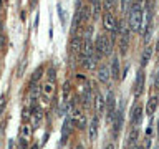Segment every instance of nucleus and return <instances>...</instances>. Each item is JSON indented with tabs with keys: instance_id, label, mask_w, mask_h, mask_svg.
<instances>
[{
	"instance_id": "1",
	"label": "nucleus",
	"mask_w": 159,
	"mask_h": 149,
	"mask_svg": "<svg viewBox=\"0 0 159 149\" xmlns=\"http://www.w3.org/2000/svg\"><path fill=\"white\" fill-rule=\"evenodd\" d=\"M144 25V3L133 2L128 12V28L133 33H141Z\"/></svg>"
},
{
	"instance_id": "2",
	"label": "nucleus",
	"mask_w": 159,
	"mask_h": 149,
	"mask_svg": "<svg viewBox=\"0 0 159 149\" xmlns=\"http://www.w3.org/2000/svg\"><path fill=\"white\" fill-rule=\"evenodd\" d=\"M113 52V38L109 33H98L96 40H94V53L98 58L108 56Z\"/></svg>"
},
{
	"instance_id": "3",
	"label": "nucleus",
	"mask_w": 159,
	"mask_h": 149,
	"mask_svg": "<svg viewBox=\"0 0 159 149\" xmlns=\"http://www.w3.org/2000/svg\"><path fill=\"white\" fill-rule=\"evenodd\" d=\"M143 116H144V108L139 101H136L133 104L131 111H129V123H131V128H138L143 121Z\"/></svg>"
},
{
	"instance_id": "4",
	"label": "nucleus",
	"mask_w": 159,
	"mask_h": 149,
	"mask_svg": "<svg viewBox=\"0 0 159 149\" xmlns=\"http://www.w3.org/2000/svg\"><path fill=\"white\" fill-rule=\"evenodd\" d=\"M144 86H146V74H144V68H139L136 73V78H134L133 83V94L134 98H139L144 91Z\"/></svg>"
},
{
	"instance_id": "5",
	"label": "nucleus",
	"mask_w": 159,
	"mask_h": 149,
	"mask_svg": "<svg viewBox=\"0 0 159 149\" xmlns=\"http://www.w3.org/2000/svg\"><path fill=\"white\" fill-rule=\"evenodd\" d=\"M129 33H131V30L123 25L121 32H119V55L121 56H124L129 50V40H131V35Z\"/></svg>"
},
{
	"instance_id": "6",
	"label": "nucleus",
	"mask_w": 159,
	"mask_h": 149,
	"mask_svg": "<svg viewBox=\"0 0 159 149\" xmlns=\"http://www.w3.org/2000/svg\"><path fill=\"white\" fill-rule=\"evenodd\" d=\"M104 113H106V119L109 123H113L114 116H116V98H114V93L113 91H108V96H106V109H104Z\"/></svg>"
},
{
	"instance_id": "7",
	"label": "nucleus",
	"mask_w": 159,
	"mask_h": 149,
	"mask_svg": "<svg viewBox=\"0 0 159 149\" xmlns=\"http://www.w3.org/2000/svg\"><path fill=\"white\" fill-rule=\"evenodd\" d=\"M93 108H94V113L96 116H101L106 109V98L101 94V91H94V99H93Z\"/></svg>"
},
{
	"instance_id": "8",
	"label": "nucleus",
	"mask_w": 159,
	"mask_h": 149,
	"mask_svg": "<svg viewBox=\"0 0 159 149\" xmlns=\"http://www.w3.org/2000/svg\"><path fill=\"white\" fill-rule=\"evenodd\" d=\"M70 53L73 56H78L80 53H83V35H73L70 40Z\"/></svg>"
},
{
	"instance_id": "9",
	"label": "nucleus",
	"mask_w": 159,
	"mask_h": 149,
	"mask_svg": "<svg viewBox=\"0 0 159 149\" xmlns=\"http://www.w3.org/2000/svg\"><path fill=\"white\" fill-rule=\"evenodd\" d=\"M109 71H111V79L119 81V78H121V63H119L118 56H113L111 65H109Z\"/></svg>"
},
{
	"instance_id": "10",
	"label": "nucleus",
	"mask_w": 159,
	"mask_h": 149,
	"mask_svg": "<svg viewBox=\"0 0 159 149\" xmlns=\"http://www.w3.org/2000/svg\"><path fill=\"white\" fill-rule=\"evenodd\" d=\"M157 108H159V94H152L146 101V114L148 116H152L157 111Z\"/></svg>"
},
{
	"instance_id": "11",
	"label": "nucleus",
	"mask_w": 159,
	"mask_h": 149,
	"mask_svg": "<svg viewBox=\"0 0 159 149\" xmlns=\"http://www.w3.org/2000/svg\"><path fill=\"white\" fill-rule=\"evenodd\" d=\"M96 76H98V81L99 83L106 84V83H109V79H111V71H109V68L106 66V65H99Z\"/></svg>"
},
{
	"instance_id": "12",
	"label": "nucleus",
	"mask_w": 159,
	"mask_h": 149,
	"mask_svg": "<svg viewBox=\"0 0 159 149\" xmlns=\"http://www.w3.org/2000/svg\"><path fill=\"white\" fill-rule=\"evenodd\" d=\"M121 126H123V111L119 109L116 113V116H114V119H113V136L114 138L118 136L119 131H121Z\"/></svg>"
},
{
	"instance_id": "13",
	"label": "nucleus",
	"mask_w": 159,
	"mask_h": 149,
	"mask_svg": "<svg viewBox=\"0 0 159 149\" xmlns=\"http://www.w3.org/2000/svg\"><path fill=\"white\" fill-rule=\"evenodd\" d=\"M42 93H43V98L45 99H50L53 96L55 93V81H50V79H47L45 81V84L42 86Z\"/></svg>"
},
{
	"instance_id": "14",
	"label": "nucleus",
	"mask_w": 159,
	"mask_h": 149,
	"mask_svg": "<svg viewBox=\"0 0 159 149\" xmlns=\"http://www.w3.org/2000/svg\"><path fill=\"white\" fill-rule=\"evenodd\" d=\"M98 123H99V116H94L93 121L89 123V139L94 141L98 136Z\"/></svg>"
},
{
	"instance_id": "15",
	"label": "nucleus",
	"mask_w": 159,
	"mask_h": 149,
	"mask_svg": "<svg viewBox=\"0 0 159 149\" xmlns=\"http://www.w3.org/2000/svg\"><path fill=\"white\" fill-rule=\"evenodd\" d=\"M152 52H154L152 47H146V50H144L143 55H141V68H144L149 63V60H151V56H152Z\"/></svg>"
},
{
	"instance_id": "16",
	"label": "nucleus",
	"mask_w": 159,
	"mask_h": 149,
	"mask_svg": "<svg viewBox=\"0 0 159 149\" xmlns=\"http://www.w3.org/2000/svg\"><path fill=\"white\" fill-rule=\"evenodd\" d=\"M118 8V0H104L103 2V10H106V12H116Z\"/></svg>"
},
{
	"instance_id": "17",
	"label": "nucleus",
	"mask_w": 159,
	"mask_h": 149,
	"mask_svg": "<svg viewBox=\"0 0 159 149\" xmlns=\"http://www.w3.org/2000/svg\"><path fill=\"white\" fill-rule=\"evenodd\" d=\"M93 5H91V10H93V18H98L99 15H101V2H99V0H93L91 2Z\"/></svg>"
},
{
	"instance_id": "18",
	"label": "nucleus",
	"mask_w": 159,
	"mask_h": 149,
	"mask_svg": "<svg viewBox=\"0 0 159 149\" xmlns=\"http://www.w3.org/2000/svg\"><path fill=\"white\" fill-rule=\"evenodd\" d=\"M136 141H138V128H133L128 138V144H136Z\"/></svg>"
},
{
	"instance_id": "19",
	"label": "nucleus",
	"mask_w": 159,
	"mask_h": 149,
	"mask_svg": "<svg viewBox=\"0 0 159 149\" xmlns=\"http://www.w3.org/2000/svg\"><path fill=\"white\" fill-rule=\"evenodd\" d=\"M133 2H134V0H121V10H123L124 13L129 12V8H131Z\"/></svg>"
},
{
	"instance_id": "20",
	"label": "nucleus",
	"mask_w": 159,
	"mask_h": 149,
	"mask_svg": "<svg viewBox=\"0 0 159 149\" xmlns=\"http://www.w3.org/2000/svg\"><path fill=\"white\" fill-rule=\"evenodd\" d=\"M40 121H42V109H35V114H33V126H38Z\"/></svg>"
},
{
	"instance_id": "21",
	"label": "nucleus",
	"mask_w": 159,
	"mask_h": 149,
	"mask_svg": "<svg viewBox=\"0 0 159 149\" xmlns=\"http://www.w3.org/2000/svg\"><path fill=\"white\" fill-rule=\"evenodd\" d=\"M30 134H32V126H22V138H25V139H28L30 138Z\"/></svg>"
},
{
	"instance_id": "22",
	"label": "nucleus",
	"mask_w": 159,
	"mask_h": 149,
	"mask_svg": "<svg viewBox=\"0 0 159 149\" xmlns=\"http://www.w3.org/2000/svg\"><path fill=\"white\" fill-rule=\"evenodd\" d=\"M42 73H43V70H42V68L35 70V73H33V76H32V84H35V83L38 81V78L42 76Z\"/></svg>"
},
{
	"instance_id": "23",
	"label": "nucleus",
	"mask_w": 159,
	"mask_h": 149,
	"mask_svg": "<svg viewBox=\"0 0 159 149\" xmlns=\"http://www.w3.org/2000/svg\"><path fill=\"white\" fill-rule=\"evenodd\" d=\"M5 106H7V101H5V96H2L0 98V114H3Z\"/></svg>"
},
{
	"instance_id": "24",
	"label": "nucleus",
	"mask_w": 159,
	"mask_h": 149,
	"mask_svg": "<svg viewBox=\"0 0 159 149\" xmlns=\"http://www.w3.org/2000/svg\"><path fill=\"white\" fill-rule=\"evenodd\" d=\"M47 78L50 79V81H55V68H50V70H48V74H47Z\"/></svg>"
},
{
	"instance_id": "25",
	"label": "nucleus",
	"mask_w": 159,
	"mask_h": 149,
	"mask_svg": "<svg viewBox=\"0 0 159 149\" xmlns=\"http://www.w3.org/2000/svg\"><path fill=\"white\" fill-rule=\"evenodd\" d=\"M5 45H7V38L3 33H0V48H5Z\"/></svg>"
},
{
	"instance_id": "26",
	"label": "nucleus",
	"mask_w": 159,
	"mask_h": 149,
	"mask_svg": "<svg viewBox=\"0 0 159 149\" xmlns=\"http://www.w3.org/2000/svg\"><path fill=\"white\" fill-rule=\"evenodd\" d=\"M154 88H156V91L159 94V73H157V76H156V81H154Z\"/></svg>"
},
{
	"instance_id": "27",
	"label": "nucleus",
	"mask_w": 159,
	"mask_h": 149,
	"mask_svg": "<svg viewBox=\"0 0 159 149\" xmlns=\"http://www.w3.org/2000/svg\"><path fill=\"white\" fill-rule=\"evenodd\" d=\"M104 149H116V146H114L113 142H108L106 146H104Z\"/></svg>"
},
{
	"instance_id": "28",
	"label": "nucleus",
	"mask_w": 159,
	"mask_h": 149,
	"mask_svg": "<svg viewBox=\"0 0 159 149\" xmlns=\"http://www.w3.org/2000/svg\"><path fill=\"white\" fill-rule=\"evenodd\" d=\"M154 50H156V52L159 53V38H157V42H156V47H154Z\"/></svg>"
},
{
	"instance_id": "29",
	"label": "nucleus",
	"mask_w": 159,
	"mask_h": 149,
	"mask_svg": "<svg viewBox=\"0 0 159 149\" xmlns=\"http://www.w3.org/2000/svg\"><path fill=\"white\" fill-rule=\"evenodd\" d=\"M156 134H157V142H159V121H157V128H156Z\"/></svg>"
},
{
	"instance_id": "30",
	"label": "nucleus",
	"mask_w": 159,
	"mask_h": 149,
	"mask_svg": "<svg viewBox=\"0 0 159 149\" xmlns=\"http://www.w3.org/2000/svg\"><path fill=\"white\" fill-rule=\"evenodd\" d=\"M30 149H38V144H32V147Z\"/></svg>"
},
{
	"instance_id": "31",
	"label": "nucleus",
	"mask_w": 159,
	"mask_h": 149,
	"mask_svg": "<svg viewBox=\"0 0 159 149\" xmlns=\"http://www.w3.org/2000/svg\"><path fill=\"white\" fill-rule=\"evenodd\" d=\"M75 149H83V146H81V144H76V146H75Z\"/></svg>"
},
{
	"instance_id": "32",
	"label": "nucleus",
	"mask_w": 159,
	"mask_h": 149,
	"mask_svg": "<svg viewBox=\"0 0 159 149\" xmlns=\"http://www.w3.org/2000/svg\"><path fill=\"white\" fill-rule=\"evenodd\" d=\"M136 149H144V147H143V146H138V147H136Z\"/></svg>"
},
{
	"instance_id": "33",
	"label": "nucleus",
	"mask_w": 159,
	"mask_h": 149,
	"mask_svg": "<svg viewBox=\"0 0 159 149\" xmlns=\"http://www.w3.org/2000/svg\"><path fill=\"white\" fill-rule=\"evenodd\" d=\"M0 32H2V22H0Z\"/></svg>"
},
{
	"instance_id": "34",
	"label": "nucleus",
	"mask_w": 159,
	"mask_h": 149,
	"mask_svg": "<svg viewBox=\"0 0 159 149\" xmlns=\"http://www.w3.org/2000/svg\"><path fill=\"white\" fill-rule=\"evenodd\" d=\"M157 73H159V71H157Z\"/></svg>"
}]
</instances>
